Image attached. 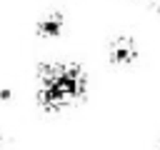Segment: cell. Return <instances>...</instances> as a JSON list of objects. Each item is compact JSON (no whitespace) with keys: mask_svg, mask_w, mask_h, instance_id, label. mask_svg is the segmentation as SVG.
I'll return each mask as SVG.
<instances>
[{"mask_svg":"<svg viewBox=\"0 0 160 150\" xmlns=\"http://www.w3.org/2000/svg\"><path fill=\"white\" fill-rule=\"evenodd\" d=\"M35 85L38 108L45 112H62L88 95L90 80L80 62L45 60L35 68Z\"/></svg>","mask_w":160,"mask_h":150,"instance_id":"6da1fadb","label":"cell"},{"mask_svg":"<svg viewBox=\"0 0 160 150\" xmlns=\"http://www.w3.org/2000/svg\"><path fill=\"white\" fill-rule=\"evenodd\" d=\"M140 58V45L132 35H118L108 45V60L115 68H130Z\"/></svg>","mask_w":160,"mask_h":150,"instance_id":"7a4b0ae2","label":"cell"},{"mask_svg":"<svg viewBox=\"0 0 160 150\" xmlns=\"http://www.w3.org/2000/svg\"><path fill=\"white\" fill-rule=\"evenodd\" d=\"M65 28H68V18L62 10H50L35 20V35L40 40H55L65 32Z\"/></svg>","mask_w":160,"mask_h":150,"instance_id":"3957f363","label":"cell"},{"mask_svg":"<svg viewBox=\"0 0 160 150\" xmlns=\"http://www.w3.org/2000/svg\"><path fill=\"white\" fill-rule=\"evenodd\" d=\"M0 150H5V142H2V138H0Z\"/></svg>","mask_w":160,"mask_h":150,"instance_id":"277c9868","label":"cell"},{"mask_svg":"<svg viewBox=\"0 0 160 150\" xmlns=\"http://www.w3.org/2000/svg\"><path fill=\"white\" fill-rule=\"evenodd\" d=\"M158 150H160V140H158Z\"/></svg>","mask_w":160,"mask_h":150,"instance_id":"5b68a950","label":"cell"}]
</instances>
